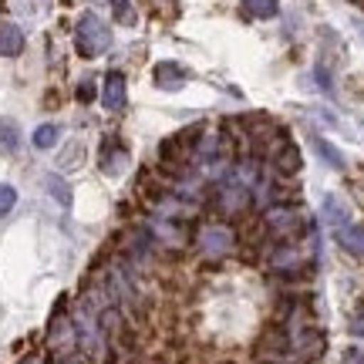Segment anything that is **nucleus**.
<instances>
[{
    "instance_id": "obj_1",
    "label": "nucleus",
    "mask_w": 364,
    "mask_h": 364,
    "mask_svg": "<svg viewBox=\"0 0 364 364\" xmlns=\"http://www.w3.org/2000/svg\"><path fill=\"white\" fill-rule=\"evenodd\" d=\"M75 48H78L81 58H98L112 48V31L98 14H85L75 27Z\"/></svg>"
},
{
    "instance_id": "obj_2",
    "label": "nucleus",
    "mask_w": 364,
    "mask_h": 364,
    "mask_svg": "<svg viewBox=\"0 0 364 364\" xmlns=\"http://www.w3.org/2000/svg\"><path fill=\"white\" fill-rule=\"evenodd\" d=\"M199 247L206 257H226L233 250V230L230 226H206L199 233Z\"/></svg>"
},
{
    "instance_id": "obj_3",
    "label": "nucleus",
    "mask_w": 364,
    "mask_h": 364,
    "mask_svg": "<svg viewBox=\"0 0 364 364\" xmlns=\"http://www.w3.org/2000/svg\"><path fill=\"white\" fill-rule=\"evenodd\" d=\"M125 98H129V88H125V75L122 71H112L105 78V88H102V105L108 112H122L125 108Z\"/></svg>"
},
{
    "instance_id": "obj_4",
    "label": "nucleus",
    "mask_w": 364,
    "mask_h": 364,
    "mask_svg": "<svg viewBox=\"0 0 364 364\" xmlns=\"http://www.w3.org/2000/svg\"><path fill=\"white\" fill-rule=\"evenodd\" d=\"M189 81V71L182 65H176V61H159L156 65V85L162 91H176V88H182Z\"/></svg>"
},
{
    "instance_id": "obj_5",
    "label": "nucleus",
    "mask_w": 364,
    "mask_h": 364,
    "mask_svg": "<svg viewBox=\"0 0 364 364\" xmlns=\"http://www.w3.org/2000/svg\"><path fill=\"white\" fill-rule=\"evenodd\" d=\"M24 51V31L17 24H0V58H17Z\"/></svg>"
},
{
    "instance_id": "obj_6",
    "label": "nucleus",
    "mask_w": 364,
    "mask_h": 364,
    "mask_svg": "<svg viewBox=\"0 0 364 364\" xmlns=\"http://www.w3.org/2000/svg\"><path fill=\"white\" fill-rule=\"evenodd\" d=\"M125 166H129V152H125L115 139H108V142L102 145V169L108 172V176H118Z\"/></svg>"
},
{
    "instance_id": "obj_7",
    "label": "nucleus",
    "mask_w": 364,
    "mask_h": 364,
    "mask_svg": "<svg viewBox=\"0 0 364 364\" xmlns=\"http://www.w3.org/2000/svg\"><path fill=\"white\" fill-rule=\"evenodd\" d=\"M338 243L348 253H354V257H361L364 253V226H358V223H344V226H338Z\"/></svg>"
},
{
    "instance_id": "obj_8",
    "label": "nucleus",
    "mask_w": 364,
    "mask_h": 364,
    "mask_svg": "<svg viewBox=\"0 0 364 364\" xmlns=\"http://www.w3.org/2000/svg\"><path fill=\"white\" fill-rule=\"evenodd\" d=\"M17 149H21V129H17V122L0 118V152H4V156H14Z\"/></svg>"
},
{
    "instance_id": "obj_9",
    "label": "nucleus",
    "mask_w": 364,
    "mask_h": 364,
    "mask_svg": "<svg viewBox=\"0 0 364 364\" xmlns=\"http://www.w3.org/2000/svg\"><path fill=\"white\" fill-rule=\"evenodd\" d=\"M243 11H247V17L270 21V17L280 14V4H277V0H243Z\"/></svg>"
},
{
    "instance_id": "obj_10",
    "label": "nucleus",
    "mask_w": 364,
    "mask_h": 364,
    "mask_svg": "<svg viewBox=\"0 0 364 364\" xmlns=\"http://www.w3.org/2000/svg\"><path fill=\"white\" fill-rule=\"evenodd\" d=\"M267 223H270L273 230H280V233H290V230L297 226V216H294L287 206H277V209L267 213Z\"/></svg>"
},
{
    "instance_id": "obj_11",
    "label": "nucleus",
    "mask_w": 364,
    "mask_h": 364,
    "mask_svg": "<svg viewBox=\"0 0 364 364\" xmlns=\"http://www.w3.org/2000/svg\"><path fill=\"white\" fill-rule=\"evenodd\" d=\"M324 220L331 223L334 230L348 223V209H344V203H341L338 196H327V199H324Z\"/></svg>"
},
{
    "instance_id": "obj_12",
    "label": "nucleus",
    "mask_w": 364,
    "mask_h": 364,
    "mask_svg": "<svg viewBox=\"0 0 364 364\" xmlns=\"http://www.w3.org/2000/svg\"><path fill=\"white\" fill-rule=\"evenodd\" d=\"M58 139H61V129H58V125H51V122L34 129V149H54V145H58Z\"/></svg>"
},
{
    "instance_id": "obj_13",
    "label": "nucleus",
    "mask_w": 364,
    "mask_h": 364,
    "mask_svg": "<svg viewBox=\"0 0 364 364\" xmlns=\"http://www.w3.org/2000/svg\"><path fill=\"white\" fill-rule=\"evenodd\" d=\"M277 169L280 172H297L300 169V156H297V149L287 142L277 149Z\"/></svg>"
},
{
    "instance_id": "obj_14",
    "label": "nucleus",
    "mask_w": 364,
    "mask_h": 364,
    "mask_svg": "<svg viewBox=\"0 0 364 364\" xmlns=\"http://www.w3.org/2000/svg\"><path fill=\"white\" fill-rule=\"evenodd\" d=\"M48 193H51L61 206H71V186H68L61 176H54V172L48 176Z\"/></svg>"
},
{
    "instance_id": "obj_15",
    "label": "nucleus",
    "mask_w": 364,
    "mask_h": 364,
    "mask_svg": "<svg viewBox=\"0 0 364 364\" xmlns=\"http://www.w3.org/2000/svg\"><path fill=\"white\" fill-rule=\"evenodd\" d=\"M273 267H277V270H300V253L297 250H280V253H277V257H273Z\"/></svg>"
},
{
    "instance_id": "obj_16",
    "label": "nucleus",
    "mask_w": 364,
    "mask_h": 364,
    "mask_svg": "<svg viewBox=\"0 0 364 364\" xmlns=\"http://www.w3.org/2000/svg\"><path fill=\"white\" fill-rule=\"evenodd\" d=\"M314 149L321 152V159H324L327 166H334V169H344V159L334 152V145H331V142H324V139H314Z\"/></svg>"
},
{
    "instance_id": "obj_17",
    "label": "nucleus",
    "mask_w": 364,
    "mask_h": 364,
    "mask_svg": "<svg viewBox=\"0 0 364 364\" xmlns=\"http://www.w3.org/2000/svg\"><path fill=\"white\" fill-rule=\"evenodd\" d=\"M17 206V189L14 186H0V216H7Z\"/></svg>"
},
{
    "instance_id": "obj_18",
    "label": "nucleus",
    "mask_w": 364,
    "mask_h": 364,
    "mask_svg": "<svg viewBox=\"0 0 364 364\" xmlns=\"http://www.w3.org/2000/svg\"><path fill=\"white\" fill-rule=\"evenodd\" d=\"M112 7H115V17L122 24H135V11H132V0H112Z\"/></svg>"
},
{
    "instance_id": "obj_19",
    "label": "nucleus",
    "mask_w": 364,
    "mask_h": 364,
    "mask_svg": "<svg viewBox=\"0 0 364 364\" xmlns=\"http://www.w3.org/2000/svg\"><path fill=\"white\" fill-rule=\"evenodd\" d=\"M78 98H81V102H91V98H95V85H91V81H81Z\"/></svg>"
},
{
    "instance_id": "obj_20",
    "label": "nucleus",
    "mask_w": 364,
    "mask_h": 364,
    "mask_svg": "<svg viewBox=\"0 0 364 364\" xmlns=\"http://www.w3.org/2000/svg\"><path fill=\"white\" fill-rule=\"evenodd\" d=\"M354 334H364V317L358 321V324H354Z\"/></svg>"
},
{
    "instance_id": "obj_21",
    "label": "nucleus",
    "mask_w": 364,
    "mask_h": 364,
    "mask_svg": "<svg viewBox=\"0 0 364 364\" xmlns=\"http://www.w3.org/2000/svg\"><path fill=\"white\" fill-rule=\"evenodd\" d=\"M65 364H85V361H78V358H71V361H65Z\"/></svg>"
},
{
    "instance_id": "obj_22",
    "label": "nucleus",
    "mask_w": 364,
    "mask_h": 364,
    "mask_svg": "<svg viewBox=\"0 0 364 364\" xmlns=\"http://www.w3.org/2000/svg\"><path fill=\"white\" fill-rule=\"evenodd\" d=\"M27 364H41V361H27Z\"/></svg>"
},
{
    "instance_id": "obj_23",
    "label": "nucleus",
    "mask_w": 364,
    "mask_h": 364,
    "mask_svg": "<svg viewBox=\"0 0 364 364\" xmlns=\"http://www.w3.org/2000/svg\"><path fill=\"white\" fill-rule=\"evenodd\" d=\"M361 4H364V0H361Z\"/></svg>"
}]
</instances>
